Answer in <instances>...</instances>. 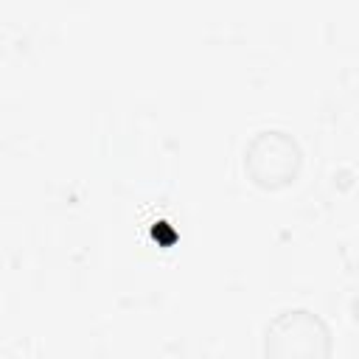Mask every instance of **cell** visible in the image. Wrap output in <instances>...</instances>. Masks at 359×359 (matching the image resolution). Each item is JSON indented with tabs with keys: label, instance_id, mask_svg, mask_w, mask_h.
Wrapping results in <instances>:
<instances>
[{
	"label": "cell",
	"instance_id": "obj_1",
	"mask_svg": "<svg viewBox=\"0 0 359 359\" xmlns=\"http://www.w3.org/2000/svg\"><path fill=\"white\" fill-rule=\"evenodd\" d=\"M264 353L266 359H328L331 334L317 314L289 309L266 325Z\"/></svg>",
	"mask_w": 359,
	"mask_h": 359
},
{
	"label": "cell",
	"instance_id": "obj_2",
	"mask_svg": "<svg viewBox=\"0 0 359 359\" xmlns=\"http://www.w3.org/2000/svg\"><path fill=\"white\" fill-rule=\"evenodd\" d=\"M244 168L250 171L255 185L283 188L294 180V174L300 168V149L280 129L258 132L244 151Z\"/></svg>",
	"mask_w": 359,
	"mask_h": 359
}]
</instances>
